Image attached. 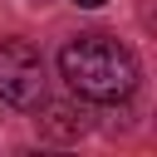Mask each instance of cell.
I'll return each mask as SVG.
<instances>
[{"mask_svg": "<svg viewBox=\"0 0 157 157\" xmlns=\"http://www.w3.org/2000/svg\"><path fill=\"white\" fill-rule=\"evenodd\" d=\"M34 5H44V0H34Z\"/></svg>", "mask_w": 157, "mask_h": 157, "instance_id": "5", "label": "cell"}, {"mask_svg": "<svg viewBox=\"0 0 157 157\" xmlns=\"http://www.w3.org/2000/svg\"><path fill=\"white\" fill-rule=\"evenodd\" d=\"M0 98L10 108H34L44 98V59L29 39H0Z\"/></svg>", "mask_w": 157, "mask_h": 157, "instance_id": "2", "label": "cell"}, {"mask_svg": "<svg viewBox=\"0 0 157 157\" xmlns=\"http://www.w3.org/2000/svg\"><path fill=\"white\" fill-rule=\"evenodd\" d=\"M59 74L88 103H118L137 88V59L113 34H74L59 49Z\"/></svg>", "mask_w": 157, "mask_h": 157, "instance_id": "1", "label": "cell"}, {"mask_svg": "<svg viewBox=\"0 0 157 157\" xmlns=\"http://www.w3.org/2000/svg\"><path fill=\"white\" fill-rule=\"evenodd\" d=\"M74 5H83V10H98V5H108V0H74Z\"/></svg>", "mask_w": 157, "mask_h": 157, "instance_id": "4", "label": "cell"}, {"mask_svg": "<svg viewBox=\"0 0 157 157\" xmlns=\"http://www.w3.org/2000/svg\"><path fill=\"white\" fill-rule=\"evenodd\" d=\"M34 123H39V137H49V142H74L88 132V113L74 103H49L44 118H34Z\"/></svg>", "mask_w": 157, "mask_h": 157, "instance_id": "3", "label": "cell"}]
</instances>
